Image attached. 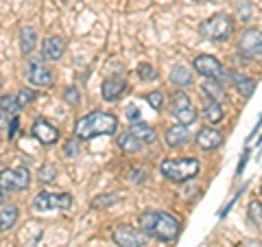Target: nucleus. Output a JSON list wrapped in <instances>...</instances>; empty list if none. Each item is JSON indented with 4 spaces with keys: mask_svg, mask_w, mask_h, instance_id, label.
Here are the masks:
<instances>
[{
    "mask_svg": "<svg viewBox=\"0 0 262 247\" xmlns=\"http://www.w3.org/2000/svg\"><path fill=\"white\" fill-rule=\"evenodd\" d=\"M140 230L149 236V238H158L162 243H170L179 236V230H182V223L179 219L173 217L170 212H162V210H144L140 219Z\"/></svg>",
    "mask_w": 262,
    "mask_h": 247,
    "instance_id": "obj_1",
    "label": "nucleus"
},
{
    "mask_svg": "<svg viewBox=\"0 0 262 247\" xmlns=\"http://www.w3.org/2000/svg\"><path fill=\"white\" fill-rule=\"evenodd\" d=\"M118 129V118L110 112H90L75 122V136L79 140H90L96 136H112Z\"/></svg>",
    "mask_w": 262,
    "mask_h": 247,
    "instance_id": "obj_2",
    "label": "nucleus"
},
{
    "mask_svg": "<svg viewBox=\"0 0 262 247\" xmlns=\"http://www.w3.org/2000/svg\"><path fill=\"white\" fill-rule=\"evenodd\" d=\"M201 164L196 158H173V160H164L160 164V173L168 182L175 184H184L188 179H192L199 175Z\"/></svg>",
    "mask_w": 262,
    "mask_h": 247,
    "instance_id": "obj_3",
    "label": "nucleus"
},
{
    "mask_svg": "<svg viewBox=\"0 0 262 247\" xmlns=\"http://www.w3.org/2000/svg\"><path fill=\"white\" fill-rule=\"evenodd\" d=\"M234 18H229L227 13H214L206 22H201L199 33L210 42H225L234 35Z\"/></svg>",
    "mask_w": 262,
    "mask_h": 247,
    "instance_id": "obj_4",
    "label": "nucleus"
},
{
    "mask_svg": "<svg viewBox=\"0 0 262 247\" xmlns=\"http://www.w3.org/2000/svg\"><path fill=\"white\" fill-rule=\"evenodd\" d=\"M170 114H173V118L177 122H182V125H188L190 127L192 122L196 120V110L190 101V96L182 90H177V92L170 96Z\"/></svg>",
    "mask_w": 262,
    "mask_h": 247,
    "instance_id": "obj_5",
    "label": "nucleus"
},
{
    "mask_svg": "<svg viewBox=\"0 0 262 247\" xmlns=\"http://www.w3.org/2000/svg\"><path fill=\"white\" fill-rule=\"evenodd\" d=\"M31 184V173L27 167H15V169H5L0 173V188L5 193H20Z\"/></svg>",
    "mask_w": 262,
    "mask_h": 247,
    "instance_id": "obj_6",
    "label": "nucleus"
},
{
    "mask_svg": "<svg viewBox=\"0 0 262 247\" xmlns=\"http://www.w3.org/2000/svg\"><path fill=\"white\" fill-rule=\"evenodd\" d=\"M72 195L70 193H39L33 199V210L51 212V210H70Z\"/></svg>",
    "mask_w": 262,
    "mask_h": 247,
    "instance_id": "obj_7",
    "label": "nucleus"
},
{
    "mask_svg": "<svg viewBox=\"0 0 262 247\" xmlns=\"http://www.w3.org/2000/svg\"><path fill=\"white\" fill-rule=\"evenodd\" d=\"M238 53L247 59H260L262 57V29L243 31L238 39Z\"/></svg>",
    "mask_w": 262,
    "mask_h": 247,
    "instance_id": "obj_8",
    "label": "nucleus"
},
{
    "mask_svg": "<svg viewBox=\"0 0 262 247\" xmlns=\"http://www.w3.org/2000/svg\"><path fill=\"white\" fill-rule=\"evenodd\" d=\"M112 238L118 247H144L146 241H149V236L142 230H136L129 225H116L112 232Z\"/></svg>",
    "mask_w": 262,
    "mask_h": 247,
    "instance_id": "obj_9",
    "label": "nucleus"
},
{
    "mask_svg": "<svg viewBox=\"0 0 262 247\" xmlns=\"http://www.w3.org/2000/svg\"><path fill=\"white\" fill-rule=\"evenodd\" d=\"M27 79L37 88H51L53 86V70L42 59H29L27 61Z\"/></svg>",
    "mask_w": 262,
    "mask_h": 247,
    "instance_id": "obj_10",
    "label": "nucleus"
},
{
    "mask_svg": "<svg viewBox=\"0 0 262 247\" xmlns=\"http://www.w3.org/2000/svg\"><path fill=\"white\" fill-rule=\"evenodd\" d=\"M194 70L199 72L203 79H214V81H221L223 77V64H221L214 55H199L194 57Z\"/></svg>",
    "mask_w": 262,
    "mask_h": 247,
    "instance_id": "obj_11",
    "label": "nucleus"
},
{
    "mask_svg": "<svg viewBox=\"0 0 262 247\" xmlns=\"http://www.w3.org/2000/svg\"><path fill=\"white\" fill-rule=\"evenodd\" d=\"M31 134H33V138H35L37 142H42L44 147H51V145H55L57 140H59V129L53 127L51 122L44 120V118H37L35 122H33Z\"/></svg>",
    "mask_w": 262,
    "mask_h": 247,
    "instance_id": "obj_12",
    "label": "nucleus"
},
{
    "mask_svg": "<svg viewBox=\"0 0 262 247\" xmlns=\"http://www.w3.org/2000/svg\"><path fill=\"white\" fill-rule=\"evenodd\" d=\"M127 90H129V86H127V81L122 77H110V79L103 81L101 94H103L105 101L114 103V101H120V98L127 94Z\"/></svg>",
    "mask_w": 262,
    "mask_h": 247,
    "instance_id": "obj_13",
    "label": "nucleus"
},
{
    "mask_svg": "<svg viewBox=\"0 0 262 247\" xmlns=\"http://www.w3.org/2000/svg\"><path fill=\"white\" fill-rule=\"evenodd\" d=\"M66 53V39L59 35H51L42 44V57L46 61H59Z\"/></svg>",
    "mask_w": 262,
    "mask_h": 247,
    "instance_id": "obj_14",
    "label": "nucleus"
},
{
    "mask_svg": "<svg viewBox=\"0 0 262 247\" xmlns=\"http://www.w3.org/2000/svg\"><path fill=\"white\" fill-rule=\"evenodd\" d=\"M188 140H190V131H188V125H182V122L168 127L166 134H164V142H166V147H170V149H179Z\"/></svg>",
    "mask_w": 262,
    "mask_h": 247,
    "instance_id": "obj_15",
    "label": "nucleus"
},
{
    "mask_svg": "<svg viewBox=\"0 0 262 247\" xmlns=\"http://www.w3.org/2000/svg\"><path fill=\"white\" fill-rule=\"evenodd\" d=\"M221 142H223V136H221V131L212 129V127H206L201 129L199 134H196V147L203 151H214L221 147Z\"/></svg>",
    "mask_w": 262,
    "mask_h": 247,
    "instance_id": "obj_16",
    "label": "nucleus"
},
{
    "mask_svg": "<svg viewBox=\"0 0 262 247\" xmlns=\"http://www.w3.org/2000/svg\"><path fill=\"white\" fill-rule=\"evenodd\" d=\"M201 92H203V96H206V98H210V101H216V103H221V105L227 101L225 88H223V84H221V81L206 79V81L201 84Z\"/></svg>",
    "mask_w": 262,
    "mask_h": 247,
    "instance_id": "obj_17",
    "label": "nucleus"
},
{
    "mask_svg": "<svg viewBox=\"0 0 262 247\" xmlns=\"http://www.w3.org/2000/svg\"><path fill=\"white\" fill-rule=\"evenodd\" d=\"M129 131H131V134H134L138 140H140V145H153L155 140H158V134H155V129L149 127V125H146V122H142V120L134 122Z\"/></svg>",
    "mask_w": 262,
    "mask_h": 247,
    "instance_id": "obj_18",
    "label": "nucleus"
},
{
    "mask_svg": "<svg viewBox=\"0 0 262 247\" xmlns=\"http://www.w3.org/2000/svg\"><path fill=\"white\" fill-rule=\"evenodd\" d=\"M192 81H194V77L188 66H175L173 72H170V84L177 88H188V86H192Z\"/></svg>",
    "mask_w": 262,
    "mask_h": 247,
    "instance_id": "obj_19",
    "label": "nucleus"
},
{
    "mask_svg": "<svg viewBox=\"0 0 262 247\" xmlns=\"http://www.w3.org/2000/svg\"><path fill=\"white\" fill-rule=\"evenodd\" d=\"M35 44H37V33L33 27H22L20 29V51L22 55H31L35 51Z\"/></svg>",
    "mask_w": 262,
    "mask_h": 247,
    "instance_id": "obj_20",
    "label": "nucleus"
},
{
    "mask_svg": "<svg viewBox=\"0 0 262 247\" xmlns=\"http://www.w3.org/2000/svg\"><path fill=\"white\" fill-rule=\"evenodd\" d=\"M18 205H5L3 210H0V232H7V230H11L15 225V221H18Z\"/></svg>",
    "mask_w": 262,
    "mask_h": 247,
    "instance_id": "obj_21",
    "label": "nucleus"
},
{
    "mask_svg": "<svg viewBox=\"0 0 262 247\" xmlns=\"http://www.w3.org/2000/svg\"><path fill=\"white\" fill-rule=\"evenodd\" d=\"M232 81H234L236 90H238V94L245 98H249L253 94V90H256V81L249 77H241V75H236V72H232Z\"/></svg>",
    "mask_w": 262,
    "mask_h": 247,
    "instance_id": "obj_22",
    "label": "nucleus"
},
{
    "mask_svg": "<svg viewBox=\"0 0 262 247\" xmlns=\"http://www.w3.org/2000/svg\"><path fill=\"white\" fill-rule=\"evenodd\" d=\"M203 116H206L208 122H212V125H216V122L223 120V105L216 103V101H210V98H206V108H203Z\"/></svg>",
    "mask_w": 262,
    "mask_h": 247,
    "instance_id": "obj_23",
    "label": "nucleus"
},
{
    "mask_svg": "<svg viewBox=\"0 0 262 247\" xmlns=\"http://www.w3.org/2000/svg\"><path fill=\"white\" fill-rule=\"evenodd\" d=\"M118 145H120V149L125 151V153H136V151H140L142 149V145H140V140H138L131 131H127V134H122L118 138Z\"/></svg>",
    "mask_w": 262,
    "mask_h": 247,
    "instance_id": "obj_24",
    "label": "nucleus"
},
{
    "mask_svg": "<svg viewBox=\"0 0 262 247\" xmlns=\"http://www.w3.org/2000/svg\"><path fill=\"white\" fill-rule=\"evenodd\" d=\"M18 110H20V105H18V101H15V96H11V94L0 96V112H5V114H15Z\"/></svg>",
    "mask_w": 262,
    "mask_h": 247,
    "instance_id": "obj_25",
    "label": "nucleus"
},
{
    "mask_svg": "<svg viewBox=\"0 0 262 247\" xmlns=\"http://www.w3.org/2000/svg\"><path fill=\"white\" fill-rule=\"evenodd\" d=\"M249 219L253 221V225L262 232V203L260 201H251L249 203Z\"/></svg>",
    "mask_w": 262,
    "mask_h": 247,
    "instance_id": "obj_26",
    "label": "nucleus"
},
{
    "mask_svg": "<svg viewBox=\"0 0 262 247\" xmlns=\"http://www.w3.org/2000/svg\"><path fill=\"white\" fill-rule=\"evenodd\" d=\"M35 98H37V94L33 92L31 88H22L20 92L15 94V101H18V105H20V108H27V105H31L33 101H35Z\"/></svg>",
    "mask_w": 262,
    "mask_h": 247,
    "instance_id": "obj_27",
    "label": "nucleus"
},
{
    "mask_svg": "<svg viewBox=\"0 0 262 247\" xmlns=\"http://www.w3.org/2000/svg\"><path fill=\"white\" fill-rule=\"evenodd\" d=\"M138 77L142 81H155L158 79V70H155L151 64H140L138 66Z\"/></svg>",
    "mask_w": 262,
    "mask_h": 247,
    "instance_id": "obj_28",
    "label": "nucleus"
},
{
    "mask_svg": "<svg viewBox=\"0 0 262 247\" xmlns=\"http://www.w3.org/2000/svg\"><path fill=\"white\" fill-rule=\"evenodd\" d=\"M146 103H149L155 112H160L164 108V94L160 92V90H153V92L146 94Z\"/></svg>",
    "mask_w": 262,
    "mask_h": 247,
    "instance_id": "obj_29",
    "label": "nucleus"
},
{
    "mask_svg": "<svg viewBox=\"0 0 262 247\" xmlns=\"http://www.w3.org/2000/svg\"><path fill=\"white\" fill-rule=\"evenodd\" d=\"M39 179H42V182H55L57 179V169L53 167V164H44V167L39 169Z\"/></svg>",
    "mask_w": 262,
    "mask_h": 247,
    "instance_id": "obj_30",
    "label": "nucleus"
},
{
    "mask_svg": "<svg viewBox=\"0 0 262 247\" xmlns=\"http://www.w3.org/2000/svg\"><path fill=\"white\" fill-rule=\"evenodd\" d=\"M63 98L68 105H79L81 103V94H79V88H66L63 90Z\"/></svg>",
    "mask_w": 262,
    "mask_h": 247,
    "instance_id": "obj_31",
    "label": "nucleus"
},
{
    "mask_svg": "<svg viewBox=\"0 0 262 247\" xmlns=\"http://www.w3.org/2000/svg\"><path fill=\"white\" fill-rule=\"evenodd\" d=\"M116 201H118V197H116V195H103V197H98V199H94L92 205H94L96 210H101V208H105V205L116 203Z\"/></svg>",
    "mask_w": 262,
    "mask_h": 247,
    "instance_id": "obj_32",
    "label": "nucleus"
},
{
    "mask_svg": "<svg viewBox=\"0 0 262 247\" xmlns=\"http://www.w3.org/2000/svg\"><path fill=\"white\" fill-rule=\"evenodd\" d=\"M77 153H79V138L75 136L72 140H68V145H66V155H68V158H75Z\"/></svg>",
    "mask_w": 262,
    "mask_h": 247,
    "instance_id": "obj_33",
    "label": "nucleus"
},
{
    "mask_svg": "<svg viewBox=\"0 0 262 247\" xmlns=\"http://www.w3.org/2000/svg\"><path fill=\"white\" fill-rule=\"evenodd\" d=\"M127 118H129L131 122H138V120H140V110H138L136 105H131V108H127Z\"/></svg>",
    "mask_w": 262,
    "mask_h": 247,
    "instance_id": "obj_34",
    "label": "nucleus"
},
{
    "mask_svg": "<svg viewBox=\"0 0 262 247\" xmlns=\"http://www.w3.org/2000/svg\"><path fill=\"white\" fill-rule=\"evenodd\" d=\"M129 179H134V182H144V171H140V169L131 171L129 173Z\"/></svg>",
    "mask_w": 262,
    "mask_h": 247,
    "instance_id": "obj_35",
    "label": "nucleus"
},
{
    "mask_svg": "<svg viewBox=\"0 0 262 247\" xmlns=\"http://www.w3.org/2000/svg\"><path fill=\"white\" fill-rule=\"evenodd\" d=\"M5 127H7V114L0 112V129H5Z\"/></svg>",
    "mask_w": 262,
    "mask_h": 247,
    "instance_id": "obj_36",
    "label": "nucleus"
},
{
    "mask_svg": "<svg viewBox=\"0 0 262 247\" xmlns=\"http://www.w3.org/2000/svg\"><path fill=\"white\" fill-rule=\"evenodd\" d=\"M5 197H7V193L3 191V188H0V203H3V201H5Z\"/></svg>",
    "mask_w": 262,
    "mask_h": 247,
    "instance_id": "obj_37",
    "label": "nucleus"
},
{
    "mask_svg": "<svg viewBox=\"0 0 262 247\" xmlns=\"http://www.w3.org/2000/svg\"><path fill=\"white\" fill-rule=\"evenodd\" d=\"M192 3H219V0H192Z\"/></svg>",
    "mask_w": 262,
    "mask_h": 247,
    "instance_id": "obj_38",
    "label": "nucleus"
},
{
    "mask_svg": "<svg viewBox=\"0 0 262 247\" xmlns=\"http://www.w3.org/2000/svg\"><path fill=\"white\" fill-rule=\"evenodd\" d=\"M0 88H3V77H0Z\"/></svg>",
    "mask_w": 262,
    "mask_h": 247,
    "instance_id": "obj_39",
    "label": "nucleus"
}]
</instances>
